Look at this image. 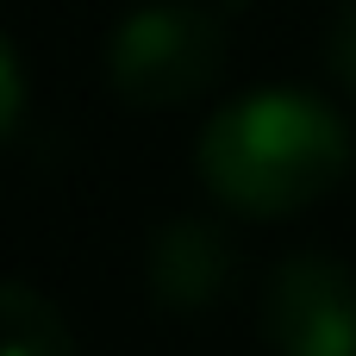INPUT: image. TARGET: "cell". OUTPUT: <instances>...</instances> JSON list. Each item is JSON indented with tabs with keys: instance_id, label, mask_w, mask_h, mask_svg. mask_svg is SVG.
Listing matches in <instances>:
<instances>
[{
	"instance_id": "obj_1",
	"label": "cell",
	"mask_w": 356,
	"mask_h": 356,
	"mask_svg": "<svg viewBox=\"0 0 356 356\" xmlns=\"http://www.w3.org/2000/svg\"><path fill=\"white\" fill-rule=\"evenodd\" d=\"M200 181L244 219H282L338 188L350 163V125L307 88H257L219 106L200 131Z\"/></svg>"
},
{
	"instance_id": "obj_2",
	"label": "cell",
	"mask_w": 356,
	"mask_h": 356,
	"mask_svg": "<svg viewBox=\"0 0 356 356\" xmlns=\"http://www.w3.org/2000/svg\"><path fill=\"white\" fill-rule=\"evenodd\" d=\"M219 63H225V38L188 0L138 6L113 31V50H106V75H113L119 100H131V106H181L213 88Z\"/></svg>"
},
{
	"instance_id": "obj_3",
	"label": "cell",
	"mask_w": 356,
	"mask_h": 356,
	"mask_svg": "<svg viewBox=\"0 0 356 356\" xmlns=\"http://www.w3.org/2000/svg\"><path fill=\"white\" fill-rule=\"evenodd\" d=\"M275 356H356V275L332 257H288L263 294Z\"/></svg>"
},
{
	"instance_id": "obj_4",
	"label": "cell",
	"mask_w": 356,
	"mask_h": 356,
	"mask_svg": "<svg viewBox=\"0 0 356 356\" xmlns=\"http://www.w3.org/2000/svg\"><path fill=\"white\" fill-rule=\"evenodd\" d=\"M232 275V257H225V238L200 219H175L156 244H150V288L163 307L175 313H194L207 307Z\"/></svg>"
},
{
	"instance_id": "obj_5",
	"label": "cell",
	"mask_w": 356,
	"mask_h": 356,
	"mask_svg": "<svg viewBox=\"0 0 356 356\" xmlns=\"http://www.w3.org/2000/svg\"><path fill=\"white\" fill-rule=\"evenodd\" d=\"M0 356H75L63 313L25 282H0Z\"/></svg>"
},
{
	"instance_id": "obj_6",
	"label": "cell",
	"mask_w": 356,
	"mask_h": 356,
	"mask_svg": "<svg viewBox=\"0 0 356 356\" xmlns=\"http://www.w3.org/2000/svg\"><path fill=\"white\" fill-rule=\"evenodd\" d=\"M19 113H25V69H19V50L0 31V138L19 125Z\"/></svg>"
},
{
	"instance_id": "obj_7",
	"label": "cell",
	"mask_w": 356,
	"mask_h": 356,
	"mask_svg": "<svg viewBox=\"0 0 356 356\" xmlns=\"http://www.w3.org/2000/svg\"><path fill=\"white\" fill-rule=\"evenodd\" d=\"M332 69L356 88V0L338 13V25H332Z\"/></svg>"
}]
</instances>
